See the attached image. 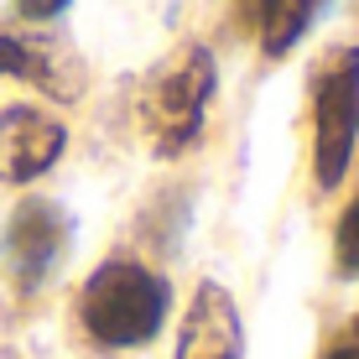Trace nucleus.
Here are the masks:
<instances>
[{
    "instance_id": "obj_2",
    "label": "nucleus",
    "mask_w": 359,
    "mask_h": 359,
    "mask_svg": "<svg viewBox=\"0 0 359 359\" xmlns=\"http://www.w3.org/2000/svg\"><path fill=\"white\" fill-rule=\"evenodd\" d=\"M219 89V63L208 47H182L177 63H167L146 89V130H151L156 156H182L203 135L208 99Z\"/></svg>"
},
{
    "instance_id": "obj_12",
    "label": "nucleus",
    "mask_w": 359,
    "mask_h": 359,
    "mask_svg": "<svg viewBox=\"0 0 359 359\" xmlns=\"http://www.w3.org/2000/svg\"><path fill=\"white\" fill-rule=\"evenodd\" d=\"M354 344H359V323H354Z\"/></svg>"
},
{
    "instance_id": "obj_10",
    "label": "nucleus",
    "mask_w": 359,
    "mask_h": 359,
    "mask_svg": "<svg viewBox=\"0 0 359 359\" xmlns=\"http://www.w3.org/2000/svg\"><path fill=\"white\" fill-rule=\"evenodd\" d=\"M68 6H73V0H21V16H27V21H42V27H47V21H57Z\"/></svg>"
},
{
    "instance_id": "obj_5",
    "label": "nucleus",
    "mask_w": 359,
    "mask_h": 359,
    "mask_svg": "<svg viewBox=\"0 0 359 359\" xmlns=\"http://www.w3.org/2000/svg\"><path fill=\"white\" fill-rule=\"evenodd\" d=\"M68 146V126L36 104H11L0 109V182L27 188L47 177Z\"/></svg>"
},
{
    "instance_id": "obj_7",
    "label": "nucleus",
    "mask_w": 359,
    "mask_h": 359,
    "mask_svg": "<svg viewBox=\"0 0 359 359\" xmlns=\"http://www.w3.org/2000/svg\"><path fill=\"white\" fill-rule=\"evenodd\" d=\"M323 6H328V0H255V32H261V47L271 57L292 53V47L307 36V27H313V16Z\"/></svg>"
},
{
    "instance_id": "obj_11",
    "label": "nucleus",
    "mask_w": 359,
    "mask_h": 359,
    "mask_svg": "<svg viewBox=\"0 0 359 359\" xmlns=\"http://www.w3.org/2000/svg\"><path fill=\"white\" fill-rule=\"evenodd\" d=\"M323 359H359V344H354V339H344V344H333Z\"/></svg>"
},
{
    "instance_id": "obj_6",
    "label": "nucleus",
    "mask_w": 359,
    "mask_h": 359,
    "mask_svg": "<svg viewBox=\"0 0 359 359\" xmlns=\"http://www.w3.org/2000/svg\"><path fill=\"white\" fill-rule=\"evenodd\" d=\"M240 354H245V328L234 313V297L219 281H198L177 328V359H240Z\"/></svg>"
},
{
    "instance_id": "obj_9",
    "label": "nucleus",
    "mask_w": 359,
    "mask_h": 359,
    "mask_svg": "<svg viewBox=\"0 0 359 359\" xmlns=\"http://www.w3.org/2000/svg\"><path fill=\"white\" fill-rule=\"evenodd\" d=\"M333 271L359 276V198L339 214V229H333Z\"/></svg>"
},
{
    "instance_id": "obj_3",
    "label": "nucleus",
    "mask_w": 359,
    "mask_h": 359,
    "mask_svg": "<svg viewBox=\"0 0 359 359\" xmlns=\"http://www.w3.org/2000/svg\"><path fill=\"white\" fill-rule=\"evenodd\" d=\"M359 146V47H339L313 89V177L333 193L349 177Z\"/></svg>"
},
{
    "instance_id": "obj_1",
    "label": "nucleus",
    "mask_w": 359,
    "mask_h": 359,
    "mask_svg": "<svg viewBox=\"0 0 359 359\" xmlns=\"http://www.w3.org/2000/svg\"><path fill=\"white\" fill-rule=\"evenodd\" d=\"M172 281L130 255H109L79 292V323L99 349H141L167 328Z\"/></svg>"
},
{
    "instance_id": "obj_4",
    "label": "nucleus",
    "mask_w": 359,
    "mask_h": 359,
    "mask_svg": "<svg viewBox=\"0 0 359 359\" xmlns=\"http://www.w3.org/2000/svg\"><path fill=\"white\" fill-rule=\"evenodd\" d=\"M68 245H73V219L63 203H53V198L16 203V214L6 224V266L16 276V287L21 292L47 287L57 276V266H63Z\"/></svg>"
},
{
    "instance_id": "obj_8",
    "label": "nucleus",
    "mask_w": 359,
    "mask_h": 359,
    "mask_svg": "<svg viewBox=\"0 0 359 359\" xmlns=\"http://www.w3.org/2000/svg\"><path fill=\"white\" fill-rule=\"evenodd\" d=\"M0 79H32L53 89V63L47 53H36L27 36H0Z\"/></svg>"
}]
</instances>
